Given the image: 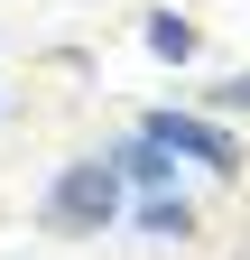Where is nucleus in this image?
Returning <instances> with one entry per match:
<instances>
[{
    "label": "nucleus",
    "instance_id": "nucleus-1",
    "mask_svg": "<svg viewBox=\"0 0 250 260\" xmlns=\"http://www.w3.org/2000/svg\"><path fill=\"white\" fill-rule=\"evenodd\" d=\"M120 214H130V186L111 177V158H65L37 186V233H56V242H102V233H120Z\"/></svg>",
    "mask_w": 250,
    "mask_h": 260
},
{
    "label": "nucleus",
    "instance_id": "nucleus-2",
    "mask_svg": "<svg viewBox=\"0 0 250 260\" xmlns=\"http://www.w3.org/2000/svg\"><path fill=\"white\" fill-rule=\"evenodd\" d=\"M139 130L176 158V168H204V177H241V168H250L241 130H232L223 112H204V103H158V112H139Z\"/></svg>",
    "mask_w": 250,
    "mask_h": 260
},
{
    "label": "nucleus",
    "instance_id": "nucleus-3",
    "mask_svg": "<svg viewBox=\"0 0 250 260\" xmlns=\"http://www.w3.org/2000/svg\"><path fill=\"white\" fill-rule=\"evenodd\" d=\"M120 223H130V233H148V242H195V195H185V186H148V195H130V214H120Z\"/></svg>",
    "mask_w": 250,
    "mask_h": 260
},
{
    "label": "nucleus",
    "instance_id": "nucleus-4",
    "mask_svg": "<svg viewBox=\"0 0 250 260\" xmlns=\"http://www.w3.org/2000/svg\"><path fill=\"white\" fill-rule=\"evenodd\" d=\"M102 158H111V177L130 186V195H148V186H176V158L148 140V130H130V140H120V149H102Z\"/></svg>",
    "mask_w": 250,
    "mask_h": 260
},
{
    "label": "nucleus",
    "instance_id": "nucleus-5",
    "mask_svg": "<svg viewBox=\"0 0 250 260\" xmlns=\"http://www.w3.org/2000/svg\"><path fill=\"white\" fill-rule=\"evenodd\" d=\"M139 47L158 56V65H195V56H204V28L176 19V10H139Z\"/></svg>",
    "mask_w": 250,
    "mask_h": 260
},
{
    "label": "nucleus",
    "instance_id": "nucleus-6",
    "mask_svg": "<svg viewBox=\"0 0 250 260\" xmlns=\"http://www.w3.org/2000/svg\"><path fill=\"white\" fill-rule=\"evenodd\" d=\"M204 112H223V121L250 112V65H241V75H223V84H204Z\"/></svg>",
    "mask_w": 250,
    "mask_h": 260
},
{
    "label": "nucleus",
    "instance_id": "nucleus-7",
    "mask_svg": "<svg viewBox=\"0 0 250 260\" xmlns=\"http://www.w3.org/2000/svg\"><path fill=\"white\" fill-rule=\"evenodd\" d=\"M0 121H10V93H0Z\"/></svg>",
    "mask_w": 250,
    "mask_h": 260
}]
</instances>
